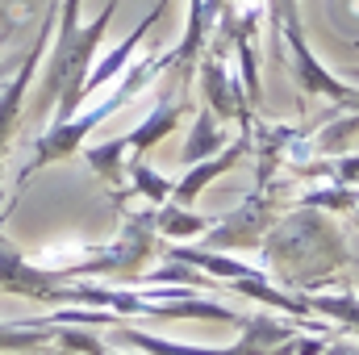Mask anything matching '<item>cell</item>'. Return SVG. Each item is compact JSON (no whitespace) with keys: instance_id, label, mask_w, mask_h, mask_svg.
<instances>
[{"instance_id":"1","label":"cell","mask_w":359,"mask_h":355,"mask_svg":"<svg viewBox=\"0 0 359 355\" xmlns=\"http://www.w3.org/2000/svg\"><path fill=\"white\" fill-rule=\"evenodd\" d=\"M259 255H264V267L292 293L313 288V284L330 280L334 272L355 264L334 213L309 209V205H297L292 213L276 217V226L259 243Z\"/></svg>"},{"instance_id":"2","label":"cell","mask_w":359,"mask_h":355,"mask_svg":"<svg viewBox=\"0 0 359 355\" xmlns=\"http://www.w3.org/2000/svg\"><path fill=\"white\" fill-rule=\"evenodd\" d=\"M80 4L84 0H63L59 4V34H55V51H50L46 76H42V113L55 105V121H72L80 113L88 67L121 0H104V8L92 17V25L80 21Z\"/></svg>"},{"instance_id":"3","label":"cell","mask_w":359,"mask_h":355,"mask_svg":"<svg viewBox=\"0 0 359 355\" xmlns=\"http://www.w3.org/2000/svg\"><path fill=\"white\" fill-rule=\"evenodd\" d=\"M188 113H192L188 96H172V92H163L159 105L151 109V117H147L142 126H134L130 134L109 138V142H100V147H88L84 159H88L92 172H100L113 188H121V184H126V172H130V163H138L151 147H159V142L180 126V117H188Z\"/></svg>"},{"instance_id":"4","label":"cell","mask_w":359,"mask_h":355,"mask_svg":"<svg viewBox=\"0 0 359 355\" xmlns=\"http://www.w3.org/2000/svg\"><path fill=\"white\" fill-rule=\"evenodd\" d=\"M280 34H284V46H288V59H292V80L297 88L309 92V96H326L330 105L339 109H359V88L343 84L334 72L322 67V59L309 51L305 42V29H301V13H297V0H280Z\"/></svg>"},{"instance_id":"5","label":"cell","mask_w":359,"mask_h":355,"mask_svg":"<svg viewBox=\"0 0 359 355\" xmlns=\"http://www.w3.org/2000/svg\"><path fill=\"white\" fill-rule=\"evenodd\" d=\"M276 217H280L276 192L271 188H255L234 213L217 217L205 230V243H209V251H255L264 243V234L276 226Z\"/></svg>"},{"instance_id":"6","label":"cell","mask_w":359,"mask_h":355,"mask_svg":"<svg viewBox=\"0 0 359 355\" xmlns=\"http://www.w3.org/2000/svg\"><path fill=\"white\" fill-rule=\"evenodd\" d=\"M196 63H201V67H196V84L205 92V109H209L213 117H222V121H238L243 130H251L255 109H251V100H247L243 76H234V72L226 67V59H217V55H201Z\"/></svg>"},{"instance_id":"7","label":"cell","mask_w":359,"mask_h":355,"mask_svg":"<svg viewBox=\"0 0 359 355\" xmlns=\"http://www.w3.org/2000/svg\"><path fill=\"white\" fill-rule=\"evenodd\" d=\"M55 4L59 0H50L46 4V21H42V29H38V38H34V46H29V55H25V63H21V72L0 88V159H4V147H8V138H13V130H17V117H21V105H25V92H29V80H34V72H38V63H42V55H46V42H50V29H55Z\"/></svg>"},{"instance_id":"8","label":"cell","mask_w":359,"mask_h":355,"mask_svg":"<svg viewBox=\"0 0 359 355\" xmlns=\"http://www.w3.org/2000/svg\"><path fill=\"white\" fill-rule=\"evenodd\" d=\"M251 151V130H243L234 142H226L217 155H209V159H201V163H188V172H184V180H176L172 184V201H180V205H188L192 209V201L213 184L217 176H226V172H234L238 163H243V155Z\"/></svg>"},{"instance_id":"9","label":"cell","mask_w":359,"mask_h":355,"mask_svg":"<svg viewBox=\"0 0 359 355\" xmlns=\"http://www.w3.org/2000/svg\"><path fill=\"white\" fill-rule=\"evenodd\" d=\"M155 239H176V243H188V239H196V234H205L217 217H201V213H192L188 205H180V201H163V205H151L147 213H134Z\"/></svg>"},{"instance_id":"10","label":"cell","mask_w":359,"mask_h":355,"mask_svg":"<svg viewBox=\"0 0 359 355\" xmlns=\"http://www.w3.org/2000/svg\"><path fill=\"white\" fill-rule=\"evenodd\" d=\"M305 301H309V314L330 318V326L351 330L359 339V293L355 288H347V293H305Z\"/></svg>"},{"instance_id":"11","label":"cell","mask_w":359,"mask_h":355,"mask_svg":"<svg viewBox=\"0 0 359 355\" xmlns=\"http://www.w3.org/2000/svg\"><path fill=\"white\" fill-rule=\"evenodd\" d=\"M222 147H226V134L217 130V117H213L209 109H196V121H192L188 142H184V151H180L184 168H188V163H201V159H209V155H217Z\"/></svg>"},{"instance_id":"12","label":"cell","mask_w":359,"mask_h":355,"mask_svg":"<svg viewBox=\"0 0 359 355\" xmlns=\"http://www.w3.org/2000/svg\"><path fill=\"white\" fill-rule=\"evenodd\" d=\"M55 343V326L50 322H25V326H13V322H0V351H34V347H46Z\"/></svg>"},{"instance_id":"13","label":"cell","mask_w":359,"mask_h":355,"mask_svg":"<svg viewBox=\"0 0 359 355\" xmlns=\"http://www.w3.org/2000/svg\"><path fill=\"white\" fill-rule=\"evenodd\" d=\"M126 176H130V184H134V188H138V192H142L151 205H163V201H172V180L159 176V172H151L142 159H138V163H130V172H126Z\"/></svg>"},{"instance_id":"14","label":"cell","mask_w":359,"mask_h":355,"mask_svg":"<svg viewBox=\"0 0 359 355\" xmlns=\"http://www.w3.org/2000/svg\"><path fill=\"white\" fill-rule=\"evenodd\" d=\"M55 326V343H63L67 351H80V355H117V351H109L100 339H92V335H80V330H63L59 322H50Z\"/></svg>"},{"instance_id":"15","label":"cell","mask_w":359,"mask_h":355,"mask_svg":"<svg viewBox=\"0 0 359 355\" xmlns=\"http://www.w3.org/2000/svg\"><path fill=\"white\" fill-rule=\"evenodd\" d=\"M347 217H351V226H355V230H359V205H355V209H351V213H347Z\"/></svg>"},{"instance_id":"16","label":"cell","mask_w":359,"mask_h":355,"mask_svg":"<svg viewBox=\"0 0 359 355\" xmlns=\"http://www.w3.org/2000/svg\"><path fill=\"white\" fill-rule=\"evenodd\" d=\"M355 80H359V67H355Z\"/></svg>"},{"instance_id":"17","label":"cell","mask_w":359,"mask_h":355,"mask_svg":"<svg viewBox=\"0 0 359 355\" xmlns=\"http://www.w3.org/2000/svg\"><path fill=\"white\" fill-rule=\"evenodd\" d=\"M355 105H359V100H355Z\"/></svg>"}]
</instances>
